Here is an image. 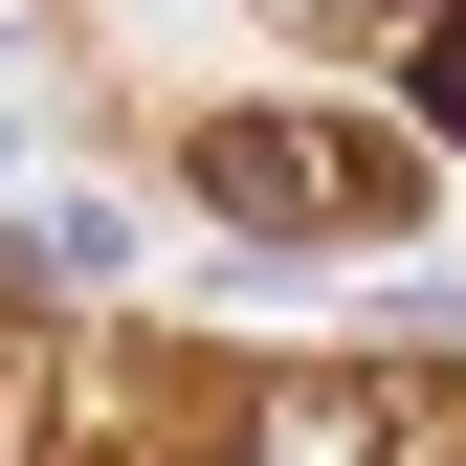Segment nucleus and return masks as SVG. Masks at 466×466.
Listing matches in <instances>:
<instances>
[{"mask_svg":"<svg viewBox=\"0 0 466 466\" xmlns=\"http://www.w3.org/2000/svg\"><path fill=\"white\" fill-rule=\"evenodd\" d=\"M178 178L222 222H267V245H400L422 222V134L400 111H200Z\"/></svg>","mask_w":466,"mask_h":466,"instance_id":"1","label":"nucleus"},{"mask_svg":"<svg viewBox=\"0 0 466 466\" xmlns=\"http://www.w3.org/2000/svg\"><path fill=\"white\" fill-rule=\"evenodd\" d=\"M0 356H23V311H0Z\"/></svg>","mask_w":466,"mask_h":466,"instance_id":"3","label":"nucleus"},{"mask_svg":"<svg viewBox=\"0 0 466 466\" xmlns=\"http://www.w3.org/2000/svg\"><path fill=\"white\" fill-rule=\"evenodd\" d=\"M422 134H466V0L422 23Z\"/></svg>","mask_w":466,"mask_h":466,"instance_id":"2","label":"nucleus"}]
</instances>
